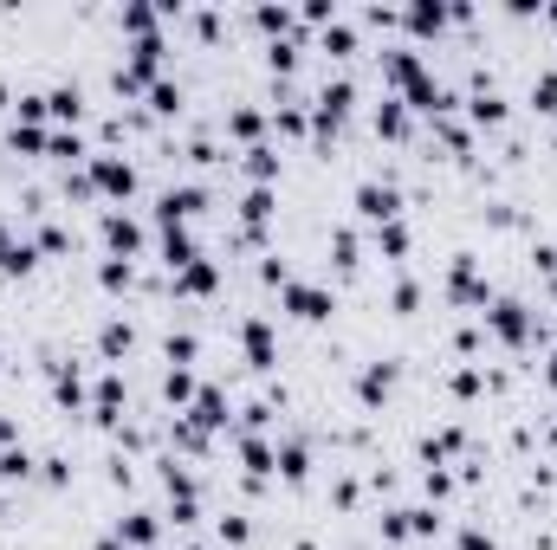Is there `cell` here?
<instances>
[{
	"mask_svg": "<svg viewBox=\"0 0 557 550\" xmlns=\"http://www.w3.org/2000/svg\"><path fill=\"white\" fill-rule=\"evenodd\" d=\"M350 104H357V85H350L344 72L324 78L318 104H311V136H337V130H344V117H350Z\"/></svg>",
	"mask_w": 557,
	"mask_h": 550,
	"instance_id": "6da1fadb",
	"label": "cell"
},
{
	"mask_svg": "<svg viewBox=\"0 0 557 550\" xmlns=\"http://www.w3.org/2000/svg\"><path fill=\"white\" fill-rule=\"evenodd\" d=\"M486 330H493L499 343H512V350H525L532 337H545V330H538V318L519 305V298H493V305H486Z\"/></svg>",
	"mask_w": 557,
	"mask_h": 550,
	"instance_id": "7a4b0ae2",
	"label": "cell"
},
{
	"mask_svg": "<svg viewBox=\"0 0 557 550\" xmlns=\"http://www.w3.org/2000/svg\"><path fill=\"white\" fill-rule=\"evenodd\" d=\"M201 208H208V188L201 182H182V188H162V201H156V227H188Z\"/></svg>",
	"mask_w": 557,
	"mask_h": 550,
	"instance_id": "3957f363",
	"label": "cell"
},
{
	"mask_svg": "<svg viewBox=\"0 0 557 550\" xmlns=\"http://www.w3.org/2000/svg\"><path fill=\"white\" fill-rule=\"evenodd\" d=\"M447 298H454L460 311H480L486 298V279H480V266H473V253H454V266H447Z\"/></svg>",
	"mask_w": 557,
	"mask_h": 550,
	"instance_id": "277c9868",
	"label": "cell"
},
{
	"mask_svg": "<svg viewBox=\"0 0 557 550\" xmlns=\"http://www.w3.org/2000/svg\"><path fill=\"white\" fill-rule=\"evenodd\" d=\"M91 188H98V195H111V201H124L130 188H137V162H124V156H111V149H104V156H91Z\"/></svg>",
	"mask_w": 557,
	"mask_h": 550,
	"instance_id": "5b68a950",
	"label": "cell"
},
{
	"mask_svg": "<svg viewBox=\"0 0 557 550\" xmlns=\"http://www.w3.org/2000/svg\"><path fill=\"white\" fill-rule=\"evenodd\" d=\"M357 214L370 220V227L402 220V188H396V182H357Z\"/></svg>",
	"mask_w": 557,
	"mask_h": 550,
	"instance_id": "8992f818",
	"label": "cell"
},
{
	"mask_svg": "<svg viewBox=\"0 0 557 550\" xmlns=\"http://www.w3.org/2000/svg\"><path fill=\"white\" fill-rule=\"evenodd\" d=\"M279 298H285V311H292V318H305V324H324V318L337 311V298L324 292V285H305V279H292Z\"/></svg>",
	"mask_w": 557,
	"mask_h": 550,
	"instance_id": "52a82bcc",
	"label": "cell"
},
{
	"mask_svg": "<svg viewBox=\"0 0 557 550\" xmlns=\"http://www.w3.org/2000/svg\"><path fill=\"white\" fill-rule=\"evenodd\" d=\"M240 343H247V363L260 369V376H273V369H279V343H273V324H266V318L240 324Z\"/></svg>",
	"mask_w": 557,
	"mask_h": 550,
	"instance_id": "ba28073f",
	"label": "cell"
},
{
	"mask_svg": "<svg viewBox=\"0 0 557 550\" xmlns=\"http://www.w3.org/2000/svg\"><path fill=\"white\" fill-rule=\"evenodd\" d=\"M117 415H124V369H104V376H98V395H91V421L117 428Z\"/></svg>",
	"mask_w": 557,
	"mask_h": 550,
	"instance_id": "9c48e42d",
	"label": "cell"
},
{
	"mask_svg": "<svg viewBox=\"0 0 557 550\" xmlns=\"http://www.w3.org/2000/svg\"><path fill=\"white\" fill-rule=\"evenodd\" d=\"M104 246H111V259H137L143 253V227L130 214H104Z\"/></svg>",
	"mask_w": 557,
	"mask_h": 550,
	"instance_id": "30bf717a",
	"label": "cell"
},
{
	"mask_svg": "<svg viewBox=\"0 0 557 550\" xmlns=\"http://www.w3.org/2000/svg\"><path fill=\"white\" fill-rule=\"evenodd\" d=\"M389 389H396V363H363V376H357V402L363 408H376V402H389Z\"/></svg>",
	"mask_w": 557,
	"mask_h": 550,
	"instance_id": "8fae6325",
	"label": "cell"
},
{
	"mask_svg": "<svg viewBox=\"0 0 557 550\" xmlns=\"http://www.w3.org/2000/svg\"><path fill=\"white\" fill-rule=\"evenodd\" d=\"M182 421H195V428L201 434H214V428H227V395L221 389H214V382H208V389H201L195 395V402H188V415Z\"/></svg>",
	"mask_w": 557,
	"mask_h": 550,
	"instance_id": "7c38bea8",
	"label": "cell"
},
{
	"mask_svg": "<svg viewBox=\"0 0 557 550\" xmlns=\"http://www.w3.org/2000/svg\"><path fill=\"white\" fill-rule=\"evenodd\" d=\"M175 292H188V298H214V292H221V266H214V259H195V266H182V272H175Z\"/></svg>",
	"mask_w": 557,
	"mask_h": 550,
	"instance_id": "4fadbf2b",
	"label": "cell"
},
{
	"mask_svg": "<svg viewBox=\"0 0 557 550\" xmlns=\"http://www.w3.org/2000/svg\"><path fill=\"white\" fill-rule=\"evenodd\" d=\"M240 466H247V479H273L279 473V447H266L260 434H240Z\"/></svg>",
	"mask_w": 557,
	"mask_h": 550,
	"instance_id": "5bb4252c",
	"label": "cell"
},
{
	"mask_svg": "<svg viewBox=\"0 0 557 550\" xmlns=\"http://www.w3.org/2000/svg\"><path fill=\"white\" fill-rule=\"evenodd\" d=\"M39 266V246L33 240H13L7 227H0V272H7V279H20V272H33Z\"/></svg>",
	"mask_w": 557,
	"mask_h": 550,
	"instance_id": "9a60e30c",
	"label": "cell"
},
{
	"mask_svg": "<svg viewBox=\"0 0 557 550\" xmlns=\"http://www.w3.org/2000/svg\"><path fill=\"white\" fill-rule=\"evenodd\" d=\"M111 538L124 544V550H149V544H156V512H124Z\"/></svg>",
	"mask_w": 557,
	"mask_h": 550,
	"instance_id": "2e32d148",
	"label": "cell"
},
{
	"mask_svg": "<svg viewBox=\"0 0 557 550\" xmlns=\"http://www.w3.org/2000/svg\"><path fill=\"white\" fill-rule=\"evenodd\" d=\"M273 220V188H247V201H240V227H247V240L260 246V227Z\"/></svg>",
	"mask_w": 557,
	"mask_h": 550,
	"instance_id": "e0dca14e",
	"label": "cell"
},
{
	"mask_svg": "<svg viewBox=\"0 0 557 550\" xmlns=\"http://www.w3.org/2000/svg\"><path fill=\"white\" fill-rule=\"evenodd\" d=\"M52 402L59 408H85V376H78V369H65V363H52Z\"/></svg>",
	"mask_w": 557,
	"mask_h": 550,
	"instance_id": "ac0fdd59",
	"label": "cell"
},
{
	"mask_svg": "<svg viewBox=\"0 0 557 550\" xmlns=\"http://www.w3.org/2000/svg\"><path fill=\"white\" fill-rule=\"evenodd\" d=\"M195 240H188V227H162V266L169 272H182V266H195Z\"/></svg>",
	"mask_w": 557,
	"mask_h": 550,
	"instance_id": "d6986e66",
	"label": "cell"
},
{
	"mask_svg": "<svg viewBox=\"0 0 557 550\" xmlns=\"http://www.w3.org/2000/svg\"><path fill=\"white\" fill-rule=\"evenodd\" d=\"M467 117L480 123V130H493V123H506V98H499V91H493V85H486V78H480V91H473Z\"/></svg>",
	"mask_w": 557,
	"mask_h": 550,
	"instance_id": "ffe728a7",
	"label": "cell"
},
{
	"mask_svg": "<svg viewBox=\"0 0 557 550\" xmlns=\"http://www.w3.org/2000/svg\"><path fill=\"white\" fill-rule=\"evenodd\" d=\"M46 117L78 123V117H85V91H78V85H52V91H46Z\"/></svg>",
	"mask_w": 557,
	"mask_h": 550,
	"instance_id": "44dd1931",
	"label": "cell"
},
{
	"mask_svg": "<svg viewBox=\"0 0 557 550\" xmlns=\"http://www.w3.org/2000/svg\"><path fill=\"white\" fill-rule=\"evenodd\" d=\"M195 395H201L195 369H169V376H162V402H169V408H182V415H188V402H195Z\"/></svg>",
	"mask_w": 557,
	"mask_h": 550,
	"instance_id": "7402d4cb",
	"label": "cell"
},
{
	"mask_svg": "<svg viewBox=\"0 0 557 550\" xmlns=\"http://www.w3.org/2000/svg\"><path fill=\"white\" fill-rule=\"evenodd\" d=\"M376 136H389V143H402V136H409V104H402V98H383V104H376Z\"/></svg>",
	"mask_w": 557,
	"mask_h": 550,
	"instance_id": "603a6c76",
	"label": "cell"
},
{
	"mask_svg": "<svg viewBox=\"0 0 557 550\" xmlns=\"http://www.w3.org/2000/svg\"><path fill=\"white\" fill-rule=\"evenodd\" d=\"M460 447H467V434H460V428H441V434H428V440H421V460H428V466H447Z\"/></svg>",
	"mask_w": 557,
	"mask_h": 550,
	"instance_id": "cb8c5ba5",
	"label": "cell"
},
{
	"mask_svg": "<svg viewBox=\"0 0 557 550\" xmlns=\"http://www.w3.org/2000/svg\"><path fill=\"white\" fill-rule=\"evenodd\" d=\"M46 156H52V162H91V143H85L78 130H52V136H46Z\"/></svg>",
	"mask_w": 557,
	"mask_h": 550,
	"instance_id": "d4e9b609",
	"label": "cell"
},
{
	"mask_svg": "<svg viewBox=\"0 0 557 550\" xmlns=\"http://www.w3.org/2000/svg\"><path fill=\"white\" fill-rule=\"evenodd\" d=\"M402 20H409V33L428 39V33H441V26H447V7H441V0H415V7L402 13Z\"/></svg>",
	"mask_w": 557,
	"mask_h": 550,
	"instance_id": "484cf974",
	"label": "cell"
},
{
	"mask_svg": "<svg viewBox=\"0 0 557 550\" xmlns=\"http://www.w3.org/2000/svg\"><path fill=\"white\" fill-rule=\"evenodd\" d=\"M247 175H253V188H273V175H279V149H273V143H253V149H247Z\"/></svg>",
	"mask_w": 557,
	"mask_h": 550,
	"instance_id": "4316f807",
	"label": "cell"
},
{
	"mask_svg": "<svg viewBox=\"0 0 557 550\" xmlns=\"http://www.w3.org/2000/svg\"><path fill=\"white\" fill-rule=\"evenodd\" d=\"M130 343H137V330H130L124 318H111L98 330V350H104V363H117V356H130Z\"/></svg>",
	"mask_w": 557,
	"mask_h": 550,
	"instance_id": "83f0119b",
	"label": "cell"
},
{
	"mask_svg": "<svg viewBox=\"0 0 557 550\" xmlns=\"http://www.w3.org/2000/svg\"><path fill=\"white\" fill-rule=\"evenodd\" d=\"M260 130H266V117H260V110H253V104H240V110H227V136H240V143H260Z\"/></svg>",
	"mask_w": 557,
	"mask_h": 550,
	"instance_id": "f1b7e54d",
	"label": "cell"
},
{
	"mask_svg": "<svg viewBox=\"0 0 557 550\" xmlns=\"http://www.w3.org/2000/svg\"><path fill=\"white\" fill-rule=\"evenodd\" d=\"M279 473L292 479V486H305V479H311V453H305V440H285V447H279Z\"/></svg>",
	"mask_w": 557,
	"mask_h": 550,
	"instance_id": "f546056e",
	"label": "cell"
},
{
	"mask_svg": "<svg viewBox=\"0 0 557 550\" xmlns=\"http://www.w3.org/2000/svg\"><path fill=\"white\" fill-rule=\"evenodd\" d=\"M162 350H169L175 369H188V363L201 356V337H195V330H169V337H162Z\"/></svg>",
	"mask_w": 557,
	"mask_h": 550,
	"instance_id": "4dcf8cb0",
	"label": "cell"
},
{
	"mask_svg": "<svg viewBox=\"0 0 557 550\" xmlns=\"http://www.w3.org/2000/svg\"><path fill=\"white\" fill-rule=\"evenodd\" d=\"M162 486H169V499H175V505L201 492V486H195V473H188V466H175V460H162Z\"/></svg>",
	"mask_w": 557,
	"mask_h": 550,
	"instance_id": "1f68e13d",
	"label": "cell"
},
{
	"mask_svg": "<svg viewBox=\"0 0 557 550\" xmlns=\"http://www.w3.org/2000/svg\"><path fill=\"white\" fill-rule=\"evenodd\" d=\"M149 110H156V117H175V110H182V85H175V78H156V85H149Z\"/></svg>",
	"mask_w": 557,
	"mask_h": 550,
	"instance_id": "d6a6232c",
	"label": "cell"
},
{
	"mask_svg": "<svg viewBox=\"0 0 557 550\" xmlns=\"http://www.w3.org/2000/svg\"><path fill=\"white\" fill-rule=\"evenodd\" d=\"M273 130H279V136H305V130H311V110H305V104H279V110H273Z\"/></svg>",
	"mask_w": 557,
	"mask_h": 550,
	"instance_id": "836d02e7",
	"label": "cell"
},
{
	"mask_svg": "<svg viewBox=\"0 0 557 550\" xmlns=\"http://www.w3.org/2000/svg\"><path fill=\"white\" fill-rule=\"evenodd\" d=\"M376 246H383L389 259H409V227H402V220H389V227H376Z\"/></svg>",
	"mask_w": 557,
	"mask_h": 550,
	"instance_id": "e575fe53",
	"label": "cell"
},
{
	"mask_svg": "<svg viewBox=\"0 0 557 550\" xmlns=\"http://www.w3.org/2000/svg\"><path fill=\"white\" fill-rule=\"evenodd\" d=\"M46 136H52V130H39V123H13L7 143H13V149H26V156H39V149H46Z\"/></svg>",
	"mask_w": 557,
	"mask_h": 550,
	"instance_id": "d590c367",
	"label": "cell"
},
{
	"mask_svg": "<svg viewBox=\"0 0 557 550\" xmlns=\"http://www.w3.org/2000/svg\"><path fill=\"white\" fill-rule=\"evenodd\" d=\"M402 512H409V538H434V531H441V512H434V505H402Z\"/></svg>",
	"mask_w": 557,
	"mask_h": 550,
	"instance_id": "8d00e7d4",
	"label": "cell"
},
{
	"mask_svg": "<svg viewBox=\"0 0 557 550\" xmlns=\"http://www.w3.org/2000/svg\"><path fill=\"white\" fill-rule=\"evenodd\" d=\"M253 26L273 33V39H285V33H292V7H260V13H253Z\"/></svg>",
	"mask_w": 557,
	"mask_h": 550,
	"instance_id": "74e56055",
	"label": "cell"
},
{
	"mask_svg": "<svg viewBox=\"0 0 557 550\" xmlns=\"http://www.w3.org/2000/svg\"><path fill=\"white\" fill-rule=\"evenodd\" d=\"M0 479H33V453L7 447V453H0Z\"/></svg>",
	"mask_w": 557,
	"mask_h": 550,
	"instance_id": "f35d334b",
	"label": "cell"
},
{
	"mask_svg": "<svg viewBox=\"0 0 557 550\" xmlns=\"http://www.w3.org/2000/svg\"><path fill=\"white\" fill-rule=\"evenodd\" d=\"M532 104L545 110V117H557V72H538L532 78Z\"/></svg>",
	"mask_w": 557,
	"mask_h": 550,
	"instance_id": "ab89813d",
	"label": "cell"
},
{
	"mask_svg": "<svg viewBox=\"0 0 557 550\" xmlns=\"http://www.w3.org/2000/svg\"><path fill=\"white\" fill-rule=\"evenodd\" d=\"M324 52H337V59H344V52H357V33H350L344 20H331V26H324Z\"/></svg>",
	"mask_w": 557,
	"mask_h": 550,
	"instance_id": "60d3db41",
	"label": "cell"
},
{
	"mask_svg": "<svg viewBox=\"0 0 557 550\" xmlns=\"http://www.w3.org/2000/svg\"><path fill=\"white\" fill-rule=\"evenodd\" d=\"M98 279L111 285V292H124V285L137 279V266H130V259H104V266H98Z\"/></svg>",
	"mask_w": 557,
	"mask_h": 550,
	"instance_id": "b9f144b4",
	"label": "cell"
},
{
	"mask_svg": "<svg viewBox=\"0 0 557 550\" xmlns=\"http://www.w3.org/2000/svg\"><path fill=\"white\" fill-rule=\"evenodd\" d=\"M331 259H337L344 272L357 266V233H350V227H337V233H331Z\"/></svg>",
	"mask_w": 557,
	"mask_h": 550,
	"instance_id": "7bdbcfd3",
	"label": "cell"
},
{
	"mask_svg": "<svg viewBox=\"0 0 557 550\" xmlns=\"http://www.w3.org/2000/svg\"><path fill=\"white\" fill-rule=\"evenodd\" d=\"M39 253H52V259H59V253H72V233H65V227H39Z\"/></svg>",
	"mask_w": 557,
	"mask_h": 550,
	"instance_id": "ee69618b",
	"label": "cell"
},
{
	"mask_svg": "<svg viewBox=\"0 0 557 550\" xmlns=\"http://www.w3.org/2000/svg\"><path fill=\"white\" fill-rule=\"evenodd\" d=\"M266 65H273V72H292V65H298V46H292V39H273V46H266Z\"/></svg>",
	"mask_w": 557,
	"mask_h": 550,
	"instance_id": "f6af8a7d",
	"label": "cell"
},
{
	"mask_svg": "<svg viewBox=\"0 0 557 550\" xmlns=\"http://www.w3.org/2000/svg\"><path fill=\"white\" fill-rule=\"evenodd\" d=\"M247 538H253V525H247L240 512H227V518H221V544H247Z\"/></svg>",
	"mask_w": 557,
	"mask_h": 550,
	"instance_id": "bcb514c9",
	"label": "cell"
},
{
	"mask_svg": "<svg viewBox=\"0 0 557 550\" xmlns=\"http://www.w3.org/2000/svg\"><path fill=\"white\" fill-rule=\"evenodd\" d=\"M421 486H428V499H447V492H454V473H441V466H428V473H421Z\"/></svg>",
	"mask_w": 557,
	"mask_h": 550,
	"instance_id": "7dc6e473",
	"label": "cell"
},
{
	"mask_svg": "<svg viewBox=\"0 0 557 550\" xmlns=\"http://www.w3.org/2000/svg\"><path fill=\"white\" fill-rule=\"evenodd\" d=\"M532 266L551 279V272H557V246H545V240H538V246H532Z\"/></svg>",
	"mask_w": 557,
	"mask_h": 550,
	"instance_id": "c3c4849f",
	"label": "cell"
},
{
	"mask_svg": "<svg viewBox=\"0 0 557 550\" xmlns=\"http://www.w3.org/2000/svg\"><path fill=\"white\" fill-rule=\"evenodd\" d=\"M415 305H421V285L402 279V285H396V311H415Z\"/></svg>",
	"mask_w": 557,
	"mask_h": 550,
	"instance_id": "681fc988",
	"label": "cell"
},
{
	"mask_svg": "<svg viewBox=\"0 0 557 550\" xmlns=\"http://www.w3.org/2000/svg\"><path fill=\"white\" fill-rule=\"evenodd\" d=\"M460 550H499L493 538H486V531L480 525H467V531H460Z\"/></svg>",
	"mask_w": 557,
	"mask_h": 550,
	"instance_id": "f907efd6",
	"label": "cell"
},
{
	"mask_svg": "<svg viewBox=\"0 0 557 550\" xmlns=\"http://www.w3.org/2000/svg\"><path fill=\"white\" fill-rule=\"evenodd\" d=\"M454 395H480V369H454Z\"/></svg>",
	"mask_w": 557,
	"mask_h": 550,
	"instance_id": "816d5d0a",
	"label": "cell"
},
{
	"mask_svg": "<svg viewBox=\"0 0 557 550\" xmlns=\"http://www.w3.org/2000/svg\"><path fill=\"white\" fill-rule=\"evenodd\" d=\"M39 466H46V486H65V479H72V466H65L59 453H52V460H39Z\"/></svg>",
	"mask_w": 557,
	"mask_h": 550,
	"instance_id": "f5cc1de1",
	"label": "cell"
},
{
	"mask_svg": "<svg viewBox=\"0 0 557 550\" xmlns=\"http://www.w3.org/2000/svg\"><path fill=\"white\" fill-rule=\"evenodd\" d=\"M383 538H409V512H383Z\"/></svg>",
	"mask_w": 557,
	"mask_h": 550,
	"instance_id": "db71d44e",
	"label": "cell"
},
{
	"mask_svg": "<svg viewBox=\"0 0 557 550\" xmlns=\"http://www.w3.org/2000/svg\"><path fill=\"white\" fill-rule=\"evenodd\" d=\"M13 434H20V421H13V415H0V453L13 447Z\"/></svg>",
	"mask_w": 557,
	"mask_h": 550,
	"instance_id": "11a10c76",
	"label": "cell"
},
{
	"mask_svg": "<svg viewBox=\"0 0 557 550\" xmlns=\"http://www.w3.org/2000/svg\"><path fill=\"white\" fill-rule=\"evenodd\" d=\"M545 382H551V389H557V350H551V363H545Z\"/></svg>",
	"mask_w": 557,
	"mask_h": 550,
	"instance_id": "9f6ffc18",
	"label": "cell"
},
{
	"mask_svg": "<svg viewBox=\"0 0 557 550\" xmlns=\"http://www.w3.org/2000/svg\"><path fill=\"white\" fill-rule=\"evenodd\" d=\"M91 550H124V544H117V538H98V544H91Z\"/></svg>",
	"mask_w": 557,
	"mask_h": 550,
	"instance_id": "6f0895ef",
	"label": "cell"
},
{
	"mask_svg": "<svg viewBox=\"0 0 557 550\" xmlns=\"http://www.w3.org/2000/svg\"><path fill=\"white\" fill-rule=\"evenodd\" d=\"M0 110H7V85H0Z\"/></svg>",
	"mask_w": 557,
	"mask_h": 550,
	"instance_id": "680465c9",
	"label": "cell"
},
{
	"mask_svg": "<svg viewBox=\"0 0 557 550\" xmlns=\"http://www.w3.org/2000/svg\"><path fill=\"white\" fill-rule=\"evenodd\" d=\"M551 298H557V272H551Z\"/></svg>",
	"mask_w": 557,
	"mask_h": 550,
	"instance_id": "91938a15",
	"label": "cell"
},
{
	"mask_svg": "<svg viewBox=\"0 0 557 550\" xmlns=\"http://www.w3.org/2000/svg\"><path fill=\"white\" fill-rule=\"evenodd\" d=\"M182 550H201V544H182Z\"/></svg>",
	"mask_w": 557,
	"mask_h": 550,
	"instance_id": "94428289",
	"label": "cell"
},
{
	"mask_svg": "<svg viewBox=\"0 0 557 550\" xmlns=\"http://www.w3.org/2000/svg\"><path fill=\"white\" fill-rule=\"evenodd\" d=\"M149 550H156V544H149Z\"/></svg>",
	"mask_w": 557,
	"mask_h": 550,
	"instance_id": "6125c7cd",
	"label": "cell"
}]
</instances>
